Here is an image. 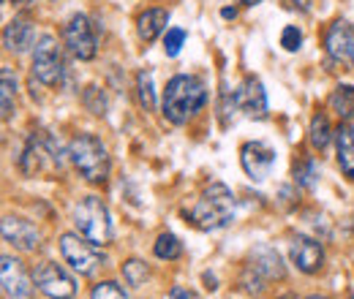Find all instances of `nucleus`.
Returning <instances> with one entry per match:
<instances>
[{
	"label": "nucleus",
	"mask_w": 354,
	"mask_h": 299,
	"mask_svg": "<svg viewBox=\"0 0 354 299\" xmlns=\"http://www.w3.org/2000/svg\"><path fill=\"white\" fill-rule=\"evenodd\" d=\"M207 104V87L194 74H177L167 82L161 112L172 126H185Z\"/></svg>",
	"instance_id": "nucleus-1"
},
{
	"label": "nucleus",
	"mask_w": 354,
	"mask_h": 299,
	"mask_svg": "<svg viewBox=\"0 0 354 299\" xmlns=\"http://www.w3.org/2000/svg\"><path fill=\"white\" fill-rule=\"evenodd\" d=\"M188 220L202 231L226 229L234 220V193L223 182H213L188 213Z\"/></svg>",
	"instance_id": "nucleus-2"
},
{
	"label": "nucleus",
	"mask_w": 354,
	"mask_h": 299,
	"mask_svg": "<svg viewBox=\"0 0 354 299\" xmlns=\"http://www.w3.org/2000/svg\"><path fill=\"white\" fill-rule=\"evenodd\" d=\"M68 158H71L74 169L93 185H104L109 180V166H112L109 153H106V147L98 136H93V133L74 136L71 144H68Z\"/></svg>",
	"instance_id": "nucleus-3"
},
{
	"label": "nucleus",
	"mask_w": 354,
	"mask_h": 299,
	"mask_svg": "<svg viewBox=\"0 0 354 299\" xmlns=\"http://www.w3.org/2000/svg\"><path fill=\"white\" fill-rule=\"evenodd\" d=\"M74 226L93 245H109L112 242V218H109L106 204L98 196H85L77 202Z\"/></svg>",
	"instance_id": "nucleus-4"
},
{
	"label": "nucleus",
	"mask_w": 354,
	"mask_h": 299,
	"mask_svg": "<svg viewBox=\"0 0 354 299\" xmlns=\"http://www.w3.org/2000/svg\"><path fill=\"white\" fill-rule=\"evenodd\" d=\"M283 275H286V267H283L281 253L272 245H259V248H254L251 261L243 272V283H245L248 291H262L265 283L281 280Z\"/></svg>",
	"instance_id": "nucleus-5"
},
{
	"label": "nucleus",
	"mask_w": 354,
	"mask_h": 299,
	"mask_svg": "<svg viewBox=\"0 0 354 299\" xmlns=\"http://www.w3.org/2000/svg\"><path fill=\"white\" fill-rule=\"evenodd\" d=\"M60 253L63 261L82 278H93L101 267H104V253L98 251V245H93L90 240H85L80 231L77 234H63L60 237Z\"/></svg>",
	"instance_id": "nucleus-6"
},
{
	"label": "nucleus",
	"mask_w": 354,
	"mask_h": 299,
	"mask_svg": "<svg viewBox=\"0 0 354 299\" xmlns=\"http://www.w3.org/2000/svg\"><path fill=\"white\" fill-rule=\"evenodd\" d=\"M63 74H66V63H63L60 44L55 41V36H41L33 52V77L44 85L55 87L63 82Z\"/></svg>",
	"instance_id": "nucleus-7"
},
{
	"label": "nucleus",
	"mask_w": 354,
	"mask_h": 299,
	"mask_svg": "<svg viewBox=\"0 0 354 299\" xmlns=\"http://www.w3.org/2000/svg\"><path fill=\"white\" fill-rule=\"evenodd\" d=\"M63 44L77 60H93L98 49V33L85 14H74L63 28Z\"/></svg>",
	"instance_id": "nucleus-8"
},
{
	"label": "nucleus",
	"mask_w": 354,
	"mask_h": 299,
	"mask_svg": "<svg viewBox=\"0 0 354 299\" xmlns=\"http://www.w3.org/2000/svg\"><path fill=\"white\" fill-rule=\"evenodd\" d=\"M33 283L36 289L49 299H71L77 294V283L74 278L55 261H41L33 269Z\"/></svg>",
	"instance_id": "nucleus-9"
},
{
	"label": "nucleus",
	"mask_w": 354,
	"mask_h": 299,
	"mask_svg": "<svg viewBox=\"0 0 354 299\" xmlns=\"http://www.w3.org/2000/svg\"><path fill=\"white\" fill-rule=\"evenodd\" d=\"M234 106L251 117V120H265L267 117V93L259 77H245L240 87L234 90Z\"/></svg>",
	"instance_id": "nucleus-10"
},
{
	"label": "nucleus",
	"mask_w": 354,
	"mask_h": 299,
	"mask_svg": "<svg viewBox=\"0 0 354 299\" xmlns=\"http://www.w3.org/2000/svg\"><path fill=\"white\" fill-rule=\"evenodd\" d=\"M240 164H243V171L262 182L272 174V166H275V150L267 144V142H245L243 150H240Z\"/></svg>",
	"instance_id": "nucleus-11"
},
{
	"label": "nucleus",
	"mask_w": 354,
	"mask_h": 299,
	"mask_svg": "<svg viewBox=\"0 0 354 299\" xmlns=\"http://www.w3.org/2000/svg\"><path fill=\"white\" fill-rule=\"evenodd\" d=\"M0 278H3V291L11 299H25L33 291V275H28L25 264L14 256L0 258Z\"/></svg>",
	"instance_id": "nucleus-12"
},
{
	"label": "nucleus",
	"mask_w": 354,
	"mask_h": 299,
	"mask_svg": "<svg viewBox=\"0 0 354 299\" xmlns=\"http://www.w3.org/2000/svg\"><path fill=\"white\" fill-rule=\"evenodd\" d=\"M0 231H3V240H6L8 245H14L17 251H22V253H33V251L41 245L39 229H36L30 220H25V218L6 215Z\"/></svg>",
	"instance_id": "nucleus-13"
},
{
	"label": "nucleus",
	"mask_w": 354,
	"mask_h": 299,
	"mask_svg": "<svg viewBox=\"0 0 354 299\" xmlns=\"http://www.w3.org/2000/svg\"><path fill=\"white\" fill-rule=\"evenodd\" d=\"M289 256L295 261V267L306 275H316L324 267V248H322V242H316L310 237H295Z\"/></svg>",
	"instance_id": "nucleus-14"
},
{
	"label": "nucleus",
	"mask_w": 354,
	"mask_h": 299,
	"mask_svg": "<svg viewBox=\"0 0 354 299\" xmlns=\"http://www.w3.org/2000/svg\"><path fill=\"white\" fill-rule=\"evenodd\" d=\"M3 44H6V49L14 52V55L28 52V49L36 44V25H33L28 17H14V19L6 25V30H3Z\"/></svg>",
	"instance_id": "nucleus-15"
},
{
	"label": "nucleus",
	"mask_w": 354,
	"mask_h": 299,
	"mask_svg": "<svg viewBox=\"0 0 354 299\" xmlns=\"http://www.w3.org/2000/svg\"><path fill=\"white\" fill-rule=\"evenodd\" d=\"M352 36H354V30L346 22H333V25H330V30H327V36H324V49H327V55H330L335 63L349 60Z\"/></svg>",
	"instance_id": "nucleus-16"
},
{
	"label": "nucleus",
	"mask_w": 354,
	"mask_h": 299,
	"mask_svg": "<svg viewBox=\"0 0 354 299\" xmlns=\"http://www.w3.org/2000/svg\"><path fill=\"white\" fill-rule=\"evenodd\" d=\"M167 22H169V11H164V8H147L136 19V33H139V39L145 44H153L167 30Z\"/></svg>",
	"instance_id": "nucleus-17"
},
{
	"label": "nucleus",
	"mask_w": 354,
	"mask_h": 299,
	"mask_svg": "<svg viewBox=\"0 0 354 299\" xmlns=\"http://www.w3.org/2000/svg\"><path fill=\"white\" fill-rule=\"evenodd\" d=\"M335 150H338V166L341 171L354 180V126L344 123L335 133Z\"/></svg>",
	"instance_id": "nucleus-18"
},
{
	"label": "nucleus",
	"mask_w": 354,
	"mask_h": 299,
	"mask_svg": "<svg viewBox=\"0 0 354 299\" xmlns=\"http://www.w3.org/2000/svg\"><path fill=\"white\" fill-rule=\"evenodd\" d=\"M327 104H330V109L338 115L341 123H352L354 120V87L352 85H338L330 93Z\"/></svg>",
	"instance_id": "nucleus-19"
},
{
	"label": "nucleus",
	"mask_w": 354,
	"mask_h": 299,
	"mask_svg": "<svg viewBox=\"0 0 354 299\" xmlns=\"http://www.w3.org/2000/svg\"><path fill=\"white\" fill-rule=\"evenodd\" d=\"M308 133H310V144H313L316 150H324V147L330 144V139H333V128H330L327 115L316 112V115H313V120H310Z\"/></svg>",
	"instance_id": "nucleus-20"
},
{
	"label": "nucleus",
	"mask_w": 354,
	"mask_h": 299,
	"mask_svg": "<svg viewBox=\"0 0 354 299\" xmlns=\"http://www.w3.org/2000/svg\"><path fill=\"white\" fill-rule=\"evenodd\" d=\"M153 253L156 258H164V261H175V258L183 256V242L177 240L175 234H161L158 240H156V245H153Z\"/></svg>",
	"instance_id": "nucleus-21"
},
{
	"label": "nucleus",
	"mask_w": 354,
	"mask_h": 299,
	"mask_svg": "<svg viewBox=\"0 0 354 299\" xmlns=\"http://www.w3.org/2000/svg\"><path fill=\"white\" fill-rule=\"evenodd\" d=\"M295 182L306 191H313L316 182H319V164L313 158H303L297 166H295Z\"/></svg>",
	"instance_id": "nucleus-22"
},
{
	"label": "nucleus",
	"mask_w": 354,
	"mask_h": 299,
	"mask_svg": "<svg viewBox=\"0 0 354 299\" xmlns=\"http://www.w3.org/2000/svg\"><path fill=\"white\" fill-rule=\"evenodd\" d=\"M150 278V267L145 264V261H139V258H129L126 264H123V280L131 286V289H139V286H145V280Z\"/></svg>",
	"instance_id": "nucleus-23"
},
{
	"label": "nucleus",
	"mask_w": 354,
	"mask_h": 299,
	"mask_svg": "<svg viewBox=\"0 0 354 299\" xmlns=\"http://www.w3.org/2000/svg\"><path fill=\"white\" fill-rule=\"evenodd\" d=\"M0 77H3V120H8V117L14 115V95H17V79H14V74H11V68H8V66H3Z\"/></svg>",
	"instance_id": "nucleus-24"
},
{
	"label": "nucleus",
	"mask_w": 354,
	"mask_h": 299,
	"mask_svg": "<svg viewBox=\"0 0 354 299\" xmlns=\"http://www.w3.org/2000/svg\"><path fill=\"white\" fill-rule=\"evenodd\" d=\"M136 90H139V104L147 112H153L156 109V93H153V74L150 71H142L136 77Z\"/></svg>",
	"instance_id": "nucleus-25"
},
{
	"label": "nucleus",
	"mask_w": 354,
	"mask_h": 299,
	"mask_svg": "<svg viewBox=\"0 0 354 299\" xmlns=\"http://www.w3.org/2000/svg\"><path fill=\"white\" fill-rule=\"evenodd\" d=\"M90 299H129V291L115 280H101L93 286Z\"/></svg>",
	"instance_id": "nucleus-26"
},
{
	"label": "nucleus",
	"mask_w": 354,
	"mask_h": 299,
	"mask_svg": "<svg viewBox=\"0 0 354 299\" xmlns=\"http://www.w3.org/2000/svg\"><path fill=\"white\" fill-rule=\"evenodd\" d=\"M183 44H185V30L183 28H169L167 36H164V52L169 57H177L180 49H183Z\"/></svg>",
	"instance_id": "nucleus-27"
},
{
	"label": "nucleus",
	"mask_w": 354,
	"mask_h": 299,
	"mask_svg": "<svg viewBox=\"0 0 354 299\" xmlns=\"http://www.w3.org/2000/svg\"><path fill=\"white\" fill-rule=\"evenodd\" d=\"M300 44H303V33H300V28L286 25V28H283V33H281V46H283L286 52H297V49H300Z\"/></svg>",
	"instance_id": "nucleus-28"
},
{
	"label": "nucleus",
	"mask_w": 354,
	"mask_h": 299,
	"mask_svg": "<svg viewBox=\"0 0 354 299\" xmlns=\"http://www.w3.org/2000/svg\"><path fill=\"white\" fill-rule=\"evenodd\" d=\"M167 299H202L196 291H191V289H185V286H175L169 294H167Z\"/></svg>",
	"instance_id": "nucleus-29"
},
{
	"label": "nucleus",
	"mask_w": 354,
	"mask_h": 299,
	"mask_svg": "<svg viewBox=\"0 0 354 299\" xmlns=\"http://www.w3.org/2000/svg\"><path fill=\"white\" fill-rule=\"evenodd\" d=\"M221 17L223 19H234V17H237V11H234V8H223Z\"/></svg>",
	"instance_id": "nucleus-30"
},
{
	"label": "nucleus",
	"mask_w": 354,
	"mask_h": 299,
	"mask_svg": "<svg viewBox=\"0 0 354 299\" xmlns=\"http://www.w3.org/2000/svg\"><path fill=\"white\" fill-rule=\"evenodd\" d=\"M234 3H240V6H257V3H262V0H234Z\"/></svg>",
	"instance_id": "nucleus-31"
},
{
	"label": "nucleus",
	"mask_w": 354,
	"mask_h": 299,
	"mask_svg": "<svg viewBox=\"0 0 354 299\" xmlns=\"http://www.w3.org/2000/svg\"><path fill=\"white\" fill-rule=\"evenodd\" d=\"M349 60L354 63V36H352V46H349Z\"/></svg>",
	"instance_id": "nucleus-32"
},
{
	"label": "nucleus",
	"mask_w": 354,
	"mask_h": 299,
	"mask_svg": "<svg viewBox=\"0 0 354 299\" xmlns=\"http://www.w3.org/2000/svg\"><path fill=\"white\" fill-rule=\"evenodd\" d=\"M11 3H17V6H28L30 0H11Z\"/></svg>",
	"instance_id": "nucleus-33"
},
{
	"label": "nucleus",
	"mask_w": 354,
	"mask_h": 299,
	"mask_svg": "<svg viewBox=\"0 0 354 299\" xmlns=\"http://www.w3.org/2000/svg\"><path fill=\"white\" fill-rule=\"evenodd\" d=\"M278 299H297L295 294H283V297H278Z\"/></svg>",
	"instance_id": "nucleus-34"
},
{
	"label": "nucleus",
	"mask_w": 354,
	"mask_h": 299,
	"mask_svg": "<svg viewBox=\"0 0 354 299\" xmlns=\"http://www.w3.org/2000/svg\"><path fill=\"white\" fill-rule=\"evenodd\" d=\"M306 299H327V297H319V294H310V297H306Z\"/></svg>",
	"instance_id": "nucleus-35"
},
{
	"label": "nucleus",
	"mask_w": 354,
	"mask_h": 299,
	"mask_svg": "<svg viewBox=\"0 0 354 299\" xmlns=\"http://www.w3.org/2000/svg\"><path fill=\"white\" fill-rule=\"evenodd\" d=\"M346 299H354V294H352V297H346Z\"/></svg>",
	"instance_id": "nucleus-36"
}]
</instances>
